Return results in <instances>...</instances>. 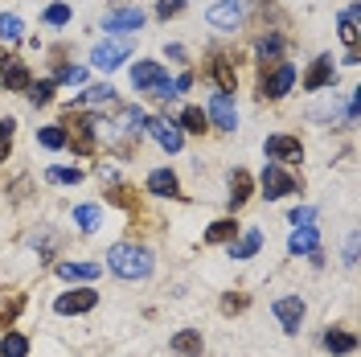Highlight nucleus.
<instances>
[{
  "label": "nucleus",
  "instance_id": "1",
  "mask_svg": "<svg viewBox=\"0 0 361 357\" xmlns=\"http://www.w3.org/2000/svg\"><path fill=\"white\" fill-rule=\"evenodd\" d=\"M107 267L119 275V279H148L152 275V250L148 246H135V243H115L107 250Z\"/></svg>",
  "mask_w": 361,
  "mask_h": 357
},
{
  "label": "nucleus",
  "instance_id": "2",
  "mask_svg": "<svg viewBox=\"0 0 361 357\" xmlns=\"http://www.w3.org/2000/svg\"><path fill=\"white\" fill-rule=\"evenodd\" d=\"M66 123L70 128H62V132H66V144L78 152V157H90V152H94V140H99V132H94V115H70L66 111Z\"/></svg>",
  "mask_w": 361,
  "mask_h": 357
},
{
  "label": "nucleus",
  "instance_id": "3",
  "mask_svg": "<svg viewBox=\"0 0 361 357\" xmlns=\"http://www.w3.org/2000/svg\"><path fill=\"white\" fill-rule=\"evenodd\" d=\"M292 83H295V66L292 62H275L271 74L263 70V78H259V95H263V99H283V95L292 90Z\"/></svg>",
  "mask_w": 361,
  "mask_h": 357
},
{
  "label": "nucleus",
  "instance_id": "4",
  "mask_svg": "<svg viewBox=\"0 0 361 357\" xmlns=\"http://www.w3.org/2000/svg\"><path fill=\"white\" fill-rule=\"evenodd\" d=\"M259 185H263V198H267V201H279V198H288V193L300 189V181H295L283 164H267V169H263V177H259Z\"/></svg>",
  "mask_w": 361,
  "mask_h": 357
},
{
  "label": "nucleus",
  "instance_id": "5",
  "mask_svg": "<svg viewBox=\"0 0 361 357\" xmlns=\"http://www.w3.org/2000/svg\"><path fill=\"white\" fill-rule=\"evenodd\" d=\"M128 54H132V45L123 42V37L99 42V45H94V54H90V66H99V70H119L123 62H128Z\"/></svg>",
  "mask_w": 361,
  "mask_h": 357
},
{
  "label": "nucleus",
  "instance_id": "6",
  "mask_svg": "<svg viewBox=\"0 0 361 357\" xmlns=\"http://www.w3.org/2000/svg\"><path fill=\"white\" fill-rule=\"evenodd\" d=\"M205 17H209L214 29H238L247 21V0H218V4H209Z\"/></svg>",
  "mask_w": 361,
  "mask_h": 357
},
{
  "label": "nucleus",
  "instance_id": "7",
  "mask_svg": "<svg viewBox=\"0 0 361 357\" xmlns=\"http://www.w3.org/2000/svg\"><path fill=\"white\" fill-rule=\"evenodd\" d=\"M263 152H267V160H275V164H295V160H304V144L295 140V135H267V144H263Z\"/></svg>",
  "mask_w": 361,
  "mask_h": 357
},
{
  "label": "nucleus",
  "instance_id": "8",
  "mask_svg": "<svg viewBox=\"0 0 361 357\" xmlns=\"http://www.w3.org/2000/svg\"><path fill=\"white\" fill-rule=\"evenodd\" d=\"M304 300L300 296H283V300H275V320H279V329L288 337H295L300 333V325H304Z\"/></svg>",
  "mask_w": 361,
  "mask_h": 357
},
{
  "label": "nucleus",
  "instance_id": "9",
  "mask_svg": "<svg viewBox=\"0 0 361 357\" xmlns=\"http://www.w3.org/2000/svg\"><path fill=\"white\" fill-rule=\"evenodd\" d=\"M94 304H99V291L82 288V291H66V296H58V300H54V313L78 316V313H90Z\"/></svg>",
  "mask_w": 361,
  "mask_h": 357
},
{
  "label": "nucleus",
  "instance_id": "10",
  "mask_svg": "<svg viewBox=\"0 0 361 357\" xmlns=\"http://www.w3.org/2000/svg\"><path fill=\"white\" fill-rule=\"evenodd\" d=\"M148 132L164 152H180V144H185V132L177 128V119H148Z\"/></svg>",
  "mask_w": 361,
  "mask_h": 357
},
{
  "label": "nucleus",
  "instance_id": "11",
  "mask_svg": "<svg viewBox=\"0 0 361 357\" xmlns=\"http://www.w3.org/2000/svg\"><path fill=\"white\" fill-rule=\"evenodd\" d=\"M160 83H169V78H164V66H160V62H135V66H132V87H135V90L152 95V90H157Z\"/></svg>",
  "mask_w": 361,
  "mask_h": 357
},
{
  "label": "nucleus",
  "instance_id": "12",
  "mask_svg": "<svg viewBox=\"0 0 361 357\" xmlns=\"http://www.w3.org/2000/svg\"><path fill=\"white\" fill-rule=\"evenodd\" d=\"M0 83H4V90H29L33 78L21 58H0Z\"/></svg>",
  "mask_w": 361,
  "mask_h": 357
},
{
  "label": "nucleus",
  "instance_id": "13",
  "mask_svg": "<svg viewBox=\"0 0 361 357\" xmlns=\"http://www.w3.org/2000/svg\"><path fill=\"white\" fill-rule=\"evenodd\" d=\"M140 25H144V13L140 8H115V13L103 17V29L107 33H135Z\"/></svg>",
  "mask_w": 361,
  "mask_h": 357
},
{
  "label": "nucleus",
  "instance_id": "14",
  "mask_svg": "<svg viewBox=\"0 0 361 357\" xmlns=\"http://www.w3.org/2000/svg\"><path fill=\"white\" fill-rule=\"evenodd\" d=\"M337 78V66H333V58L329 54H320L312 66H308V74H304V90H320V87H329Z\"/></svg>",
  "mask_w": 361,
  "mask_h": 357
},
{
  "label": "nucleus",
  "instance_id": "15",
  "mask_svg": "<svg viewBox=\"0 0 361 357\" xmlns=\"http://www.w3.org/2000/svg\"><path fill=\"white\" fill-rule=\"evenodd\" d=\"M209 74H214V83H218V95H226V99H230V95L238 90V74H234V62H230V58H222V54H218V58L209 62Z\"/></svg>",
  "mask_w": 361,
  "mask_h": 357
},
{
  "label": "nucleus",
  "instance_id": "16",
  "mask_svg": "<svg viewBox=\"0 0 361 357\" xmlns=\"http://www.w3.org/2000/svg\"><path fill=\"white\" fill-rule=\"evenodd\" d=\"M209 119L218 123V132H234L238 128V111H234V103L226 95H214L209 99Z\"/></svg>",
  "mask_w": 361,
  "mask_h": 357
},
{
  "label": "nucleus",
  "instance_id": "17",
  "mask_svg": "<svg viewBox=\"0 0 361 357\" xmlns=\"http://www.w3.org/2000/svg\"><path fill=\"white\" fill-rule=\"evenodd\" d=\"M250 189H255V177H250L247 169H234L230 173V210H243L250 201Z\"/></svg>",
  "mask_w": 361,
  "mask_h": 357
},
{
  "label": "nucleus",
  "instance_id": "18",
  "mask_svg": "<svg viewBox=\"0 0 361 357\" xmlns=\"http://www.w3.org/2000/svg\"><path fill=\"white\" fill-rule=\"evenodd\" d=\"M173 353H180V357H202L205 353V341H202V333L197 329H180V333H173Z\"/></svg>",
  "mask_w": 361,
  "mask_h": 357
},
{
  "label": "nucleus",
  "instance_id": "19",
  "mask_svg": "<svg viewBox=\"0 0 361 357\" xmlns=\"http://www.w3.org/2000/svg\"><path fill=\"white\" fill-rule=\"evenodd\" d=\"M148 193H157V198H180L177 173H169V169H152V173H148Z\"/></svg>",
  "mask_w": 361,
  "mask_h": 357
},
{
  "label": "nucleus",
  "instance_id": "20",
  "mask_svg": "<svg viewBox=\"0 0 361 357\" xmlns=\"http://www.w3.org/2000/svg\"><path fill=\"white\" fill-rule=\"evenodd\" d=\"M288 250H292V255H316V250H320V234H316V226H300V230H292Z\"/></svg>",
  "mask_w": 361,
  "mask_h": 357
},
{
  "label": "nucleus",
  "instance_id": "21",
  "mask_svg": "<svg viewBox=\"0 0 361 357\" xmlns=\"http://www.w3.org/2000/svg\"><path fill=\"white\" fill-rule=\"evenodd\" d=\"M58 275L62 279H78V284H90V279H99L103 275V263H58Z\"/></svg>",
  "mask_w": 361,
  "mask_h": 357
},
{
  "label": "nucleus",
  "instance_id": "22",
  "mask_svg": "<svg viewBox=\"0 0 361 357\" xmlns=\"http://www.w3.org/2000/svg\"><path fill=\"white\" fill-rule=\"evenodd\" d=\"M324 349H329V353H353V349H357V337L349 333V329H329V333H324Z\"/></svg>",
  "mask_w": 361,
  "mask_h": 357
},
{
  "label": "nucleus",
  "instance_id": "23",
  "mask_svg": "<svg viewBox=\"0 0 361 357\" xmlns=\"http://www.w3.org/2000/svg\"><path fill=\"white\" fill-rule=\"evenodd\" d=\"M238 230H243V226L234 222V218H218V222L205 230V243H209V246H218V243H234V234H238Z\"/></svg>",
  "mask_w": 361,
  "mask_h": 357
},
{
  "label": "nucleus",
  "instance_id": "24",
  "mask_svg": "<svg viewBox=\"0 0 361 357\" xmlns=\"http://www.w3.org/2000/svg\"><path fill=\"white\" fill-rule=\"evenodd\" d=\"M74 107H115V90L103 83V87H87V95H78Z\"/></svg>",
  "mask_w": 361,
  "mask_h": 357
},
{
  "label": "nucleus",
  "instance_id": "25",
  "mask_svg": "<svg viewBox=\"0 0 361 357\" xmlns=\"http://www.w3.org/2000/svg\"><path fill=\"white\" fill-rule=\"evenodd\" d=\"M259 246H263V230H255V226H250L238 243H230V259H250Z\"/></svg>",
  "mask_w": 361,
  "mask_h": 357
},
{
  "label": "nucleus",
  "instance_id": "26",
  "mask_svg": "<svg viewBox=\"0 0 361 357\" xmlns=\"http://www.w3.org/2000/svg\"><path fill=\"white\" fill-rule=\"evenodd\" d=\"M341 42L349 45V54H357V4L341 13Z\"/></svg>",
  "mask_w": 361,
  "mask_h": 357
},
{
  "label": "nucleus",
  "instance_id": "27",
  "mask_svg": "<svg viewBox=\"0 0 361 357\" xmlns=\"http://www.w3.org/2000/svg\"><path fill=\"white\" fill-rule=\"evenodd\" d=\"M0 357H29V337L25 333H4V341H0Z\"/></svg>",
  "mask_w": 361,
  "mask_h": 357
},
{
  "label": "nucleus",
  "instance_id": "28",
  "mask_svg": "<svg viewBox=\"0 0 361 357\" xmlns=\"http://www.w3.org/2000/svg\"><path fill=\"white\" fill-rule=\"evenodd\" d=\"M37 144H42V148H49V152L66 148V132H62V123H45L42 132H37Z\"/></svg>",
  "mask_w": 361,
  "mask_h": 357
},
{
  "label": "nucleus",
  "instance_id": "29",
  "mask_svg": "<svg viewBox=\"0 0 361 357\" xmlns=\"http://www.w3.org/2000/svg\"><path fill=\"white\" fill-rule=\"evenodd\" d=\"M279 54H283V37H279V33H271V37H263V42H259V58H263V70L275 66V62H279Z\"/></svg>",
  "mask_w": 361,
  "mask_h": 357
},
{
  "label": "nucleus",
  "instance_id": "30",
  "mask_svg": "<svg viewBox=\"0 0 361 357\" xmlns=\"http://www.w3.org/2000/svg\"><path fill=\"white\" fill-rule=\"evenodd\" d=\"M177 128H180V132L202 135L205 132V111H202V107H185V111H180V119H177Z\"/></svg>",
  "mask_w": 361,
  "mask_h": 357
},
{
  "label": "nucleus",
  "instance_id": "31",
  "mask_svg": "<svg viewBox=\"0 0 361 357\" xmlns=\"http://www.w3.org/2000/svg\"><path fill=\"white\" fill-rule=\"evenodd\" d=\"M74 222L90 234V230H99V226H103V210H99V205H78V210H74Z\"/></svg>",
  "mask_w": 361,
  "mask_h": 357
},
{
  "label": "nucleus",
  "instance_id": "32",
  "mask_svg": "<svg viewBox=\"0 0 361 357\" xmlns=\"http://www.w3.org/2000/svg\"><path fill=\"white\" fill-rule=\"evenodd\" d=\"M45 181H49V185H78V181H82V169H62V164H54V169H45Z\"/></svg>",
  "mask_w": 361,
  "mask_h": 357
},
{
  "label": "nucleus",
  "instance_id": "33",
  "mask_svg": "<svg viewBox=\"0 0 361 357\" xmlns=\"http://www.w3.org/2000/svg\"><path fill=\"white\" fill-rule=\"evenodd\" d=\"M21 17H13V13H0V37L4 42H21Z\"/></svg>",
  "mask_w": 361,
  "mask_h": 357
},
{
  "label": "nucleus",
  "instance_id": "34",
  "mask_svg": "<svg viewBox=\"0 0 361 357\" xmlns=\"http://www.w3.org/2000/svg\"><path fill=\"white\" fill-rule=\"evenodd\" d=\"M49 99H54V83H49V78H45V83H29V103H33V107H45Z\"/></svg>",
  "mask_w": 361,
  "mask_h": 357
},
{
  "label": "nucleus",
  "instance_id": "35",
  "mask_svg": "<svg viewBox=\"0 0 361 357\" xmlns=\"http://www.w3.org/2000/svg\"><path fill=\"white\" fill-rule=\"evenodd\" d=\"M107 201L123 205V210H140V198H135V189H123V185H115L111 193H107Z\"/></svg>",
  "mask_w": 361,
  "mask_h": 357
},
{
  "label": "nucleus",
  "instance_id": "36",
  "mask_svg": "<svg viewBox=\"0 0 361 357\" xmlns=\"http://www.w3.org/2000/svg\"><path fill=\"white\" fill-rule=\"evenodd\" d=\"M82 78H87V70L82 66H58L49 83H82Z\"/></svg>",
  "mask_w": 361,
  "mask_h": 357
},
{
  "label": "nucleus",
  "instance_id": "37",
  "mask_svg": "<svg viewBox=\"0 0 361 357\" xmlns=\"http://www.w3.org/2000/svg\"><path fill=\"white\" fill-rule=\"evenodd\" d=\"M45 25H70V4H49L45 8Z\"/></svg>",
  "mask_w": 361,
  "mask_h": 357
},
{
  "label": "nucleus",
  "instance_id": "38",
  "mask_svg": "<svg viewBox=\"0 0 361 357\" xmlns=\"http://www.w3.org/2000/svg\"><path fill=\"white\" fill-rule=\"evenodd\" d=\"M316 222V210L312 205H304V210H292V226L300 230V226H312Z\"/></svg>",
  "mask_w": 361,
  "mask_h": 357
},
{
  "label": "nucleus",
  "instance_id": "39",
  "mask_svg": "<svg viewBox=\"0 0 361 357\" xmlns=\"http://www.w3.org/2000/svg\"><path fill=\"white\" fill-rule=\"evenodd\" d=\"M25 308V296H17V300H13V304H8V308H4V313H0V333H4V325H8V320H13V316L21 313Z\"/></svg>",
  "mask_w": 361,
  "mask_h": 357
},
{
  "label": "nucleus",
  "instance_id": "40",
  "mask_svg": "<svg viewBox=\"0 0 361 357\" xmlns=\"http://www.w3.org/2000/svg\"><path fill=\"white\" fill-rule=\"evenodd\" d=\"M180 8H185V0H160V4H157L160 17H177Z\"/></svg>",
  "mask_w": 361,
  "mask_h": 357
},
{
  "label": "nucleus",
  "instance_id": "41",
  "mask_svg": "<svg viewBox=\"0 0 361 357\" xmlns=\"http://www.w3.org/2000/svg\"><path fill=\"white\" fill-rule=\"evenodd\" d=\"M345 267H357V234H349L345 243Z\"/></svg>",
  "mask_w": 361,
  "mask_h": 357
},
{
  "label": "nucleus",
  "instance_id": "42",
  "mask_svg": "<svg viewBox=\"0 0 361 357\" xmlns=\"http://www.w3.org/2000/svg\"><path fill=\"white\" fill-rule=\"evenodd\" d=\"M247 308V296H226L222 300V313H243Z\"/></svg>",
  "mask_w": 361,
  "mask_h": 357
},
{
  "label": "nucleus",
  "instance_id": "43",
  "mask_svg": "<svg viewBox=\"0 0 361 357\" xmlns=\"http://www.w3.org/2000/svg\"><path fill=\"white\" fill-rule=\"evenodd\" d=\"M13 132H17V119H13V115H4V119H0V140H4V144H13Z\"/></svg>",
  "mask_w": 361,
  "mask_h": 357
},
{
  "label": "nucleus",
  "instance_id": "44",
  "mask_svg": "<svg viewBox=\"0 0 361 357\" xmlns=\"http://www.w3.org/2000/svg\"><path fill=\"white\" fill-rule=\"evenodd\" d=\"M4 160H8V144H4V140H0V164H4Z\"/></svg>",
  "mask_w": 361,
  "mask_h": 357
}]
</instances>
